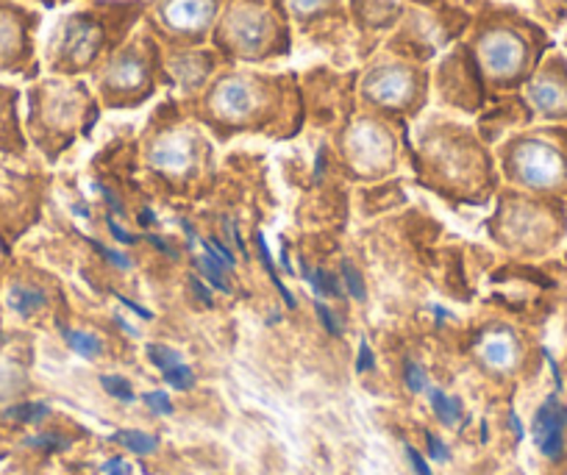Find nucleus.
<instances>
[{"instance_id": "1", "label": "nucleus", "mask_w": 567, "mask_h": 475, "mask_svg": "<svg viewBox=\"0 0 567 475\" xmlns=\"http://www.w3.org/2000/svg\"><path fill=\"white\" fill-rule=\"evenodd\" d=\"M198 114L220 136L239 131L290 134L298 125V84L292 75L226 70L204 90Z\"/></svg>"}, {"instance_id": "2", "label": "nucleus", "mask_w": 567, "mask_h": 475, "mask_svg": "<svg viewBox=\"0 0 567 475\" xmlns=\"http://www.w3.org/2000/svg\"><path fill=\"white\" fill-rule=\"evenodd\" d=\"M473 53L482 68L484 84L495 92L520 90L543 64L550 48L543 25L528 20L515 7L487 3L473 23Z\"/></svg>"}, {"instance_id": "3", "label": "nucleus", "mask_w": 567, "mask_h": 475, "mask_svg": "<svg viewBox=\"0 0 567 475\" xmlns=\"http://www.w3.org/2000/svg\"><path fill=\"white\" fill-rule=\"evenodd\" d=\"M142 12L140 0H92L56 25L48 42V68L68 75L86 73L123 45Z\"/></svg>"}, {"instance_id": "4", "label": "nucleus", "mask_w": 567, "mask_h": 475, "mask_svg": "<svg viewBox=\"0 0 567 475\" xmlns=\"http://www.w3.org/2000/svg\"><path fill=\"white\" fill-rule=\"evenodd\" d=\"M287 9L284 0L270 7L267 0H231L215 25V45L226 59L239 62H265V59L287 56L290 34H287Z\"/></svg>"}, {"instance_id": "5", "label": "nucleus", "mask_w": 567, "mask_h": 475, "mask_svg": "<svg viewBox=\"0 0 567 475\" xmlns=\"http://www.w3.org/2000/svg\"><path fill=\"white\" fill-rule=\"evenodd\" d=\"M101 106L81 81H42L29 92V123L45 147L68 145L75 134H90Z\"/></svg>"}, {"instance_id": "6", "label": "nucleus", "mask_w": 567, "mask_h": 475, "mask_svg": "<svg viewBox=\"0 0 567 475\" xmlns=\"http://www.w3.org/2000/svg\"><path fill=\"white\" fill-rule=\"evenodd\" d=\"M159 81V45L151 34H136L106 59L97 75V92L109 109H131L148 101Z\"/></svg>"}, {"instance_id": "7", "label": "nucleus", "mask_w": 567, "mask_h": 475, "mask_svg": "<svg viewBox=\"0 0 567 475\" xmlns=\"http://www.w3.org/2000/svg\"><path fill=\"white\" fill-rule=\"evenodd\" d=\"M501 156L509 176L526 187H567V125L523 131L501 147Z\"/></svg>"}, {"instance_id": "8", "label": "nucleus", "mask_w": 567, "mask_h": 475, "mask_svg": "<svg viewBox=\"0 0 567 475\" xmlns=\"http://www.w3.org/2000/svg\"><path fill=\"white\" fill-rule=\"evenodd\" d=\"M362 103L375 112L406 114L425 103L429 92V75L423 68L398 59H381L364 73L362 79Z\"/></svg>"}, {"instance_id": "9", "label": "nucleus", "mask_w": 567, "mask_h": 475, "mask_svg": "<svg viewBox=\"0 0 567 475\" xmlns=\"http://www.w3.org/2000/svg\"><path fill=\"white\" fill-rule=\"evenodd\" d=\"M231 0H151L148 23L176 48H195L215 34Z\"/></svg>"}, {"instance_id": "10", "label": "nucleus", "mask_w": 567, "mask_h": 475, "mask_svg": "<svg viewBox=\"0 0 567 475\" xmlns=\"http://www.w3.org/2000/svg\"><path fill=\"white\" fill-rule=\"evenodd\" d=\"M526 103L534 117L567 123V56L548 53L526 84Z\"/></svg>"}, {"instance_id": "11", "label": "nucleus", "mask_w": 567, "mask_h": 475, "mask_svg": "<svg viewBox=\"0 0 567 475\" xmlns=\"http://www.w3.org/2000/svg\"><path fill=\"white\" fill-rule=\"evenodd\" d=\"M437 90L451 106L462 109V112H476L484 103V75L476 53H471L467 48H456L437 68Z\"/></svg>"}, {"instance_id": "12", "label": "nucleus", "mask_w": 567, "mask_h": 475, "mask_svg": "<svg viewBox=\"0 0 567 475\" xmlns=\"http://www.w3.org/2000/svg\"><path fill=\"white\" fill-rule=\"evenodd\" d=\"M37 14L14 3H0V70L31 73L34 70Z\"/></svg>"}, {"instance_id": "13", "label": "nucleus", "mask_w": 567, "mask_h": 475, "mask_svg": "<svg viewBox=\"0 0 567 475\" xmlns=\"http://www.w3.org/2000/svg\"><path fill=\"white\" fill-rule=\"evenodd\" d=\"M346 147L359 167H381L395 153V136L379 117L364 114L346 128Z\"/></svg>"}, {"instance_id": "14", "label": "nucleus", "mask_w": 567, "mask_h": 475, "mask_svg": "<svg viewBox=\"0 0 567 475\" xmlns=\"http://www.w3.org/2000/svg\"><path fill=\"white\" fill-rule=\"evenodd\" d=\"M198 151V134H193V131L178 123H165L148 145V162L156 171L178 176V173L189 171L195 165Z\"/></svg>"}, {"instance_id": "15", "label": "nucleus", "mask_w": 567, "mask_h": 475, "mask_svg": "<svg viewBox=\"0 0 567 475\" xmlns=\"http://www.w3.org/2000/svg\"><path fill=\"white\" fill-rule=\"evenodd\" d=\"M565 428H567V409L556 397H548L534 414L532 434L537 442L539 453L548 458H559L565 453Z\"/></svg>"}, {"instance_id": "16", "label": "nucleus", "mask_w": 567, "mask_h": 475, "mask_svg": "<svg viewBox=\"0 0 567 475\" xmlns=\"http://www.w3.org/2000/svg\"><path fill=\"white\" fill-rule=\"evenodd\" d=\"M212 70H215V56L209 51H182L171 62V73L187 92L206 90L212 84Z\"/></svg>"}, {"instance_id": "17", "label": "nucleus", "mask_w": 567, "mask_h": 475, "mask_svg": "<svg viewBox=\"0 0 567 475\" xmlns=\"http://www.w3.org/2000/svg\"><path fill=\"white\" fill-rule=\"evenodd\" d=\"M403 7L398 0H351V14L364 34H381L395 25Z\"/></svg>"}, {"instance_id": "18", "label": "nucleus", "mask_w": 567, "mask_h": 475, "mask_svg": "<svg viewBox=\"0 0 567 475\" xmlns=\"http://www.w3.org/2000/svg\"><path fill=\"white\" fill-rule=\"evenodd\" d=\"M0 145H20L18 92L0 86Z\"/></svg>"}, {"instance_id": "19", "label": "nucleus", "mask_w": 567, "mask_h": 475, "mask_svg": "<svg viewBox=\"0 0 567 475\" xmlns=\"http://www.w3.org/2000/svg\"><path fill=\"white\" fill-rule=\"evenodd\" d=\"M112 442H120V445L128 447L136 456H148V453H154L159 447V440L145 434V431H117V434H112Z\"/></svg>"}, {"instance_id": "20", "label": "nucleus", "mask_w": 567, "mask_h": 475, "mask_svg": "<svg viewBox=\"0 0 567 475\" xmlns=\"http://www.w3.org/2000/svg\"><path fill=\"white\" fill-rule=\"evenodd\" d=\"M9 306H12L14 311H20V314H34L40 306H45V295L40 292V289H29V287H14L12 292H9Z\"/></svg>"}, {"instance_id": "21", "label": "nucleus", "mask_w": 567, "mask_h": 475, "mask_svg": "<svg viewBox=\"0 0 567 475\" xmlns=\"http://www.w3.org/2000/svg\"><path fill=\"white\" fill-rule=\"evenodd\" d=\"M64 340H68V345L73 348L79 357L84 359H97L103 353V342L97 340L95 334H84V331H70V329H62Z\"/></svg>"}, {"instance_id": "22", "label": "nucleus", "mask_w": 567, "mask_h": 475, "mask_svg": "<svg viewBox=\"0 0 567 475\" xmlns=\"http://www.w3.org/2000/svg\"><path fill=\"white\" fill-rule=\"evenodd\" d=\"M432 409L440 417V423L456 425L462 417V401L460 397H449L443 390H432Z\"/></svg>"}, {"instance_id": "23", "label": "nucleus", "mask_w": 567, "mask_h": 475, "mask_svg": "<svg viewBox=\"0 0 567 475\" xmlns=\"http://www.w3.org/2000/svg\"><path fill=\"white\" fill-rule=\"evenodd\" d=\"M256 250H259V259H261V265H265V270H267V276H270V281L276 283V289H278V295H281V298H284V303L290 306V309H296V298H292V292H290V289L284 287V283H281V278L276 276V265H272V256H270V250H267L265 234H256Z\"/></svg>"}, {"instance_id": "24", "label": "nucleus", "mask_w": 567, "mask_h": 475, "mask_svg": "<svg viewBox=\"0 0 567 475\" xmlns=\"http://www.w3.org/2000/svg\"><path fill=\"white\" fill-rule=\"evenodd\" d=\"M532 3L539 20L548 23L550 29H559L567 23V0H532Z\"/></svg>"}, {"instance_id": "25", "label": "nucleus", "mask_w": 567, "mask_h": 475, "mask_svg": "<svg viewBox=\"0 0 567 475\" xmlns=\"http://www.w3.org/2000/svg\"><path fill=\"white\" fill-rule=\"evenodd\" d=\"M51 414V406L48 403H20V406H12L7 412L9 420H18V423H40Z\"/></svg>"}, {"instance_id": "26", "label": "nucleus", "mask_w": 567, "mask_h": 475, "mask_svg": "<svg viewBox=\"0 0 567 475\" xmlns=\"http://www.w3.org/2000/svg\"><path fill=\"white\" fill-rule=\"evenodd\" d=\"M145 353H148V362L154 364V368H159L162 373L171 368H176V364H182V353L173 351V348H167V345H159V342H154V345L145 348Z\"/></svg>"}, {"instance_id": "27", "label": "nucleus", "mask_w": 567, "mask_h": 475, "mask_svg": "<svg viewBox=\"0 0 567 475\" xmlns=\"http://www.w3.org/2000/svg\"><path fill=\"white\" fill-rule=\"evenodd\" d=\"M165 381L173 386V390L187 392V390H193V386H195V373L187 368V364L182 362V364H176V368L165 370Z\"/></svg>"}, {"instance_id": "28", "label": "nucleus", "mask_w": 567, "mask_h": 475, "mask_svg": "<svg viewBox=\"0 0 567 475\" xmlns=\"http://www.w3.org/2000/svg\"><path fill=\"white\" fill-rule=\"evenodd\" d=\"M342 283H346V289H348V292H351L357 300L368 298V289H364L362 276H359V270L351 265V261H342Z\"/></svg>"}, {"instance_id": "29", "label": "nucleus", "mask_w": 567, "mask_h": 475, "mask_svg": "<svg viewBox=\"0 0 567 475\" xmlns=\"http://www.w3.org/2000/svg\"><path fill=\"white\" fill-rule=\"evenodd\" d=\"M101 386L109 392V395L117 397V401H125V403L134 401V390H131L128 381L120 379V375H103Z\"/></svg>"}, {"instance_id": "30", "label": "nucleus", "mask_w": 567, "mask_h": 475, "mask_svg": "<svg viewBox=\"0 0 567 475\" xmlns=\"http://www.w3.org/2000/svg\"><path fill=\"white\" fill-rule=\"evenodd\" d=\"M315 311H318L320 323H323V329L329 331L331 337H342V323H340V320H337L334 311H331L329 306L323 303V300H318V303H315Z\"/></svg>"}, {"instance_id": "31", "label": "nucleus", "mask_w": 567, "mask_h": 475, "mask_svg": "<svg viewBox=\"0 0 567 475\" xmlns=\"http://www.w3.org/2000/svg\"><path fill=\"white\" fill-rule=\"evenodd\" d=\"M142 401L148 403V409L154 414H162V417H167V414H173V401L167 392H148V395L142 397Z\"/></svg>"}, {"instance_id": "32", "label": "nucleus", "mask_w": 567, "mask_h": 475, "mask_svg": "<svg viewBox=\"0 0 567 475\" xmlns=\"http://www.w3.org/2000/svg\"><path fill=\"white\" fill-rule=\"evenodd\" d=\"M406 386L409 392H425V386H429V381H425V370L420 368V364L414 362H406Z\"/></svg>"}, {"instance_id": "33", "label": "nucleus", "mask_w": 567, "mask_h": 475, "mask_svg": "<svg viewBox=\"0 0 567 475\" xmlns=\"http://www.w3.org/2000/svg\"><path fill=\"white\" fill-rule=\"evenodd\" d=\"M29 445L40 447V451H64L70 442L62 440V436H56V434H42V436H31Z\"/></svg>"}, {"instance_id": "34", "label": "nucleus", "mask_w": 567, "mask_h": 475, "mask_svg": "<svg viewBox=\"0 0 567 475\" xmlns=\"http://www.w3.org/2000/svg\"><path fill=\"white\" fill-rule=\"evenodd\" d=\"M90 245H92V248L97 250V254L103 256V259H106V261H112L114 267H120V270H128V267H131L128 256L117 254V250H109V248H103V245H101V242H95V239H90Z\"/></svg>"}, {"instance_id": "35", "label": "nucleus", "mask_w": 567, "mask_h": 475, "mask_svg": "<svg viewBox=\"0 0 567 475\" xmlns=\"http://www.w3.org/2000/svg\"><path fill=\"white\" fill-rule=\"evenodd\" d=\"M320 281H323V295H331V298H346V283H342L337 276L320 270Z\"/></svg>"}, {"instance_id": "36", "label": "nucleus", "mask_w": 567, "mask_h": 475, "mask_svg": "<svg viewBox=\"0 0 567 475\" xmlns=\"http://www.w3.org/2000/svg\"><path fill=\"white\" fill-rule=\"evenodd\" d=\"M425 442H429V456H432L434 462H449L451 451L445 447L443 440H437L434 434H425Z\"/></svg>"}, {"instance_id": "37", "label": "nucleus", "mask_w": 567, "mask_h": 475, "mask_svg": "<svg viewBox=\"0 0 567 475\" xmlns=\"http://www.w3.org/2000/svg\"><path fill=\"white\" fill-rule=\"evenodd\" d=\"M204 250H206V254L217 256V259H223V261H226V265L231 267V270H234V256H231V250L226 248V245L217 242V239H206V242H204Z\"/></svg>"}, {"instance_id": "38", "label": "nucleus", "mask_w": 567, "mask_h": 475, "mask_svg": "<svg viewBox=\"0 0 567 475\" xmlns=\"http://www.w3.org/2000/svg\"><path fill=\"white\" fill-rule=\"evenodd\" d=\"M484 353H487V359L493 364L509 362V345H506V342H489V345L484 348Z\"/></svg>"}, {"instance_id": "39", "label": "nucleus", "mask_w": 567, "mask_h": 475, "mask_svg": "<svg viewBox=\"0 0 567 475\" xmlns=\"http://www.w3.org/2000/svg\"><path fill=\"white\" fill-rule=\"evenodd\" d=\"M373 364H375V359H373V351H370V345L368 342H359V359H357V373H370V370H373Z\"/></svg>"}, {"instance_id": "40", "label": "nucleus", "mask_w": 567, "mask_h": 475, "mask_svg": "<svg viewBox=\"0 0 567 475\" xmlns=\"http://www.w3.org/2000/svg\"><path fill=\"white\" fill-rule=\"evenodd\" d=\"M103 473H106V475H134V469H131V464L125 462V458L114 456V458H109L106 464H103Z\"/></svg>"}, {"instance_id": "41", "label": "nucleus", "mask_w": 567, "mask_h": 475, "mask_svg": "<svg viewBox=\"0 0 567 475\" xmlns=\"http://www.w3.org/2000/svg\"><path fill=\"white\" fill-rule=\"evenodd\" d=\"M406 456H409V464H412V469L417 475H434L432 467H429V462H425L423 456H420L417 451H414L412 445H406Z\"/></svg>"}, {"instance_id": "42", "label": "nucleus", "mask_w": 567, "mask_h": 475, "mask_svg": "<svg viewBox=\"0 0 567 475\" xmlns=\"http://www.w3.org/2000/svg\"><path fill=\"white\" fill-rule=\"evenodd\" d=\"M301 276H303V281H309V287H312V292L320 298V295H323V281H320V270H315V267L303 265Z\"/></svg>"}, {"instance_id": "43", "label": "nucleus", "mask_w": 567, "mask_h": 475, "mask_svg": "<svg viewBox=\"0 0 567 475\" xmlns=\"http://www.w3.org/2000/svg\"><path fill=\"white\" fill-rule=\"evenodd\" d=\"M117 300H120V303H123L128 311H134V314H140L142 320H154V311H148V309H145V306L134 303V300H128V298H125V295H117Z\"/></svg>"}, {"instance_id": "44", "label": "nucleus", "mask_w": 567, "mask_h": 475, "mask_svg": "<svg viewBox=\"0 0 567 475\" xmlns=\"http://www.w3.org/2000/svg\"><path fill=\"white\" fill-rule=\"evenodd\" d=\"M148 242H151V245H154V248H156V250H162V254L173 256V259H176V256H178V250H176V248H173V245H167V242H165V239H162V237H156V234H148Z\"/></svg>"}, {"instance_id": "45", "label": "nucleus", "mask_w": 567, "mask_h": 475, "mask_svg": "<svg viewBox=\"0 0 567 475\" xmlns=\"http://www.w3.org/2000/svg\"><path fill=\"white\" fill-rule=\"evenodd\" d=\"M109 223V231H112V237L117 239V242H123V245H131V242H136V237H131V234H125L123 228L117 226V223L114 220H106Z\"/></svg>"}, {"instance_id": "46", "label": "nucleus", "mask_w": 567, "mask_h": 475, "mask_svg": "<svg viewBox=\"0 0 567 475\" xmlns=\"http://www.w3.org/2000/svg\"><path fill=\"white\" fill-rule=\"evenodd\" d=\"M97 189H101V195H103V198L109 200V206H112V209L117 211V215H123V204H120V200H117V195H114L112 189H109V187H97Z\"/></svg>"}, {"instance_id": "47", "label": "nucleus", "mask_w": 567, "mask_h": 475, "mask_svg": "<svg viewBox=\"0 0 567 475\" xmlns=\"http://www.w3.org/2000/svg\"><path fill=\"white\" fill-rule=\"evenodd\" d=\"M193 292L198 295V298H200V303H206V306L212 303V295H209V289L204 287V281H195V278H193Z\"/></svg>"}, {"instance_id": "48", "label": "nucleus", "mask_w": 567, "mask_h": 475, "mask_svg": "<svg viewBox=\"0 0 567 475\" xmlns=\"http://www.w3.org/2000/svg\"><path fill=\"white\" fill-rule=\"evenodd\" d=\"M114 323H117V326H120V329H123V331H125V334L136 337V329H131V326H128V323H125V320H123V317H120V314H114Z\"/></svg>"}, {"instance_id": "49", "label": "nucleus", "mask_w": 567, "mask_h": 475, "mask_svg": "<svg viewBox=\"0 0 567 475\" xmlns=\"http://www.w3.org/2000/svg\"><path fill=\"white\" fill-rule=\"evenodd\" d=\"M512 428H515V434H517V440H523V428H520V420L515 417V414H512Z\"/></svg>"}, {"instance_id": "50", "label": "nucleus", "mask_w": 567, "mask_h": 475, "mask_svg": "<svg viewBox=\"0 0 567 475\" xmlns=\"http://www.w3.org/2000/svg\"><path fill=\"white\" fill-rule=\"evenodd\" d=\"M37 3H42V7H59V3H68V0H37Z\"/></svg>"}, {"instance_id": "51", "label": "nucleus", "mask_w": 567, "mask_h": 475, "mask_svg": "<svg viewBox=\"0 0 567 475\" xmlns=\"http://www.w3.org/2000/svg\"><path fill=\"white\" fill-rule=\"evenodd\" d=\"M140 220H142V226H148V220H154V215H148V211H142Z\"/></svg>"}, {"instance_id": "52", "label": "nucleus", "mask_w": 567, "mask_h": 475, "mask_svg": "<svg viewBox=\"0 0 567 475\" xmlns=\"http://www.w3.org/2000/svg\"><path fill=\"white\" fill-rule=\"evenodd\" d=\"M417 3H432V0H417Z\"/></svg>"}, {"instance_id": "53", "label": "nucleus", "mask_w": 567, "mask_h": 475, "mask_svg": "<svg viewBox=\"0 0 567 475\" xmlns=\"http://www.w3.org/2000/svg\"><path fill=\"white\" fill-rule=\"evenodd\" d=\"M565 45H567V40H565Z\"/></svg>"}]
</instances>
